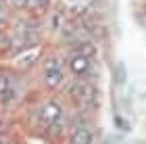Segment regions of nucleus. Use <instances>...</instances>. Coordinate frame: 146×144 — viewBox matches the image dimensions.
<instances>
[{
    "mask_svg": "<svg viewBox=\"0 0 146 144\" xmlns=\"http://www.w3.org/2000/svg\"><path fill=\"white\" fill-rule=\"evenodd\" d=\"M63 117H65L63 107L56 100H46L44 104H40V109H38V121H40V125L48 127L50 132H56V129L63 125Z\"/></svg>",
    "mask_w": 146,
    "mask_h": 144,
    "instance_id": "1",
    "label": "nucleus"
},
{
    "mask_svg": "<svg viewBox=\"0 0 146 144\" xmlns=\"http://www.w3.org/2000/svg\"><path fill=\"white\" fill-rule=\"evenodd\" d=\"M44 84L48 88H58L61 84L65 82V69H63V63L58 61L56 56H48L44 61Z\"/></svg>",
    "mask_w": 146,
    "mask_h": 144,
    "instance_id": "2",
    "label": "nucleus"
},
{
    "mask_svg": "<svg viewBox=\"0 0 146 144\" xmlns=\"http://www.w3.org/2000/svg\"><path fill=\"white\" fill-rule=\"evenodd\" d=\"M71 96L75 98L79 104H84V107H94L96 100H98L96 88L92 86L90 82H86V80H77L71 86Z\"/></svg>",
    "mask_w": 146,
    "mask_h": 144,
    "instance_id": "3",
    "label": "nucleus"
},
{
    "mask_svg": "<svg viewBox=\"0 0 146 144\" xmlns=\"http://www.w3.org/2000/svg\"><path fill=\"white\" fill-rule=\"evenodd\" d=\"M67 65H69V71L77 80L90 77V71H92V58L90 56H84L79 52H71L69 58H67Z\"/></svg>",
    "mask_w": 146,
    "mask_h": 144,
    "instance_id": "4",
    "label": "nucleus"
},
{
    "mask_svg": "<svg viewBox=\"0 0 146 144\" xmlns=\"http://www.w3.org/2000/svg\"><path fill=\"white\" fill-rule=\"evenodd\" d=\"M92 142H94V134H92V129L86 127V125H77V127L71 129L67 144H92Z\"/></svg>",
    "mask_w": 146,
    "mask_h": 144,
    "instance_id": "5",
    "label": "nucleus"
},
{
    "mask_svg": "<svg viewBox=\"0 0 146 144\" xmlns=\"http://www.w3.org/2000/svg\"><path fill=\"white\" fill-rule=\"evenodd\" d=\"M71 52H79V54H84V56H94L96 54V46L92 44L90 40H82V42H77L75 46H73V50Z\"/></svg>",
    "mask_w": 146,
    "mask_h": 144,
    "instance_id": "6",
    "label": "nucleus"
},
{
    "mask_svg": "<svg viewBox=\"0 0 146 144\" xmlns=\"http://www.w3.org/2000/svg\"><path fill=\"white\" fill-rule=\"evenodd\" d=\"M36 54H38V50H31L29 54H25V58H21V61H19V63H21L23 67H27V65H31V63L36 61Z\"/></svg>",
    "mask_w": 146,
    "mask_h": 144,
    "instance_id": "7",
    "label": "nucleus"
},
{
    "mask_svg": "<svg viewBox=\"0 0 146 144\" xmlns=\"http://www.w3.org/2000/svg\"><path fill=\"white\" fill-rule=\"evenodd\" d=\"M50 0H29V6H40V9H44V6H48Z\"/></svg>",
    "mask_w": 146,
    "mask_h": 144,
    "instance_id": "8",
    "label": "nucleus"
},
{
    "mask_svg": "<svg viewBox=\"0 0 146 144\" xmlns=\"http://www.w3.org/2000/svg\"><path fill=\"white\" fill-rule=\"evenodd\" d=\"M11 4L17 9H23V6H29V0H11Z\"/></svg>",
    "mask_w": 146,
    "mask_h": 144,
    "instance_id": "9",
    "label": "nucleus"
},
{
    "mask_svg": "<svg viewBox=\"0 0 146 144\" xmlns=\"http://www.w3.org/2000/svg\"><path fill=\"white\" fill-rule=\"evenodd\" d=\"M0 23H2V9H0Z\"/></svg>",
    "mask_w": 146,
    "mask_h": 144,
    "instance_id": "10",
    "label": "nucleus"
}]
</instances>
